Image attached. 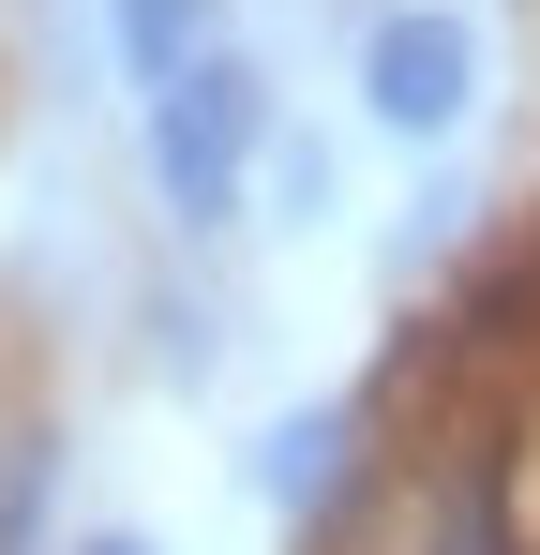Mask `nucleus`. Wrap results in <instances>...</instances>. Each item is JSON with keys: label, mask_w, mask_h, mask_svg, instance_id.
Masks as SVG:
<instances>
[{"label": "nucleus", "mask_w": 540, "mask_h": 555, "mask_svg": "<svg viewBox=\"0 0 540 555\" xmlns=\"http://www.w3.org/2000/svg\"><path fill=\"white\" fill-rule=\"evenodd\" d=\"M256 151H270V76L241 61V46H210L195 76H166V91H151V181H166L180 225H226Z\"/></svg>", "instance_id": "nucleus-1"}, {"label": "nucleus", "mask_w": 540, "mask_h": 555, "mask_svg": "<svg viewBox=\"0 0 540 555\" xmlns=\"http://www.w3.org/2000/svg\"><path fill=\"white\" fill-rule=\"evenodd\" d=\"M360 105L390 120V135H465V105H480V15H450V0H406V15H375L360 30Z\"/></svg>", "instance_id": "nucleus-2"}, {"label": "nucleus", "mask_w": 540, "mask_h": 555, "mask_svg": "<svg viewBox=\"0 0 540 555\" xmlns=\"http://www.w3.org/2000/svg\"><path fill=\"white\" fill-rule=\"evenodd\" d=\"M105 30H120V76L166 91V76H195L226 46V0H105Z\"/></svg>", "instance_id": "nucleus-3"}, {"label": "nucleus", "mask_w": 540, "mask_h": 555, "mask_svg": "<svg viewBox=\"0 0 540 555\" xmlns=\"http://www.w3.org/2000/svg\"><path fill=\"white\" fill-rule=\"evenodd\" d=\"M346 480V405H300V421H270V451H256V495L270 511H316Z\"/></svg>", "instance_id": "nucleus-4"}, {"label": "nucleus", "mask_w": 540, "mask_h": 555, "mask_svg": "<svg viewBox=\"0 0 540 555\" xmlns=\"http://www.w3.org/2000/svg\"><path fill=\"white\" fill-rule=\"evenodd\" d=\"M76 555H151V541H120V526H105V541H76Z\"/></svg>", "instance_id": "nucleus-5"}]
</instances>
